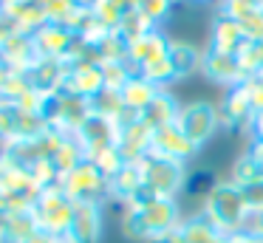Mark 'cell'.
<instances>
[{"mask_svg": "<svg viewBox=\"0 0 263 243\" xmlns=\"http://www.w3.org/2000/svg\"><path fill=\"white\" fill-rule=\"evenodd\" d=\"M181 212H178L176 198H159L142 190L130 203L122 209V235L130 240H156V237L167 235V232L178 229L181 223Z\"/></svg>", "mask_w": 263, "mask_h": 243, "instance_id": "obj_1", "label": "cell"}, {"mask_svg": "<svg viewBox=\"0 0 263 243\" xmlns=\"http://www.w3.org/2000/svg\"><path fill=\"white\" fill-rule=\"evenodd\" d=\"M201 215L210 220L212 226L223 232V235H235V232L246 229L249 223V207H246L243 190L232 181H215L210 184L201 203Z\"/></svg>", "mask_w": 263, "mask_h": 243, "instance_id": "obj_2", "label": "cell"}, {"mask_svg": "<svg viewBox=\"0 0 263 243\" xmlns=\"http://www.w3.org/2000/svg\"><path fill=\"white\" fill-rule=\"evenodd\" d=\"M139 170H142V181H144V190L150 195H159V198H176L178 192L187 186V164L181 161H173V158H161V156H147L139 161Z\"/></svg>", "mask_w": 263, "mask_h": 243, "instance_id": "obj_3", "label": "cell"}, {"mask_svg": "<svg viewBox=\"0 0 263 243\" xmlns=\"http://www.w3.org/2000/svg\"><path fill=\"white\" fill-rule=\"evenodd\" d=\"M31 215L37 220V229L48 232V235H57V237H65L71 229V220H74V201L60 190V184L48 186L34 201Z\"/></svg>", "mask_w": 263, "mask_h": 243, "instance_id": "obj_4", "label": "cell"}, {"mask_svg": "<svg viewBox=\"0 0 263 243\" xmlns=\"http://www.w3.org/2000/svg\"><path fill=\"white\" fill-rule=\"evenodd\" d=\"M60 190H63L74 203H102L105 198H110L108 178H105L102 170L93 161H88V158L60 178Z\"/></svg>", "mask_w": 263, "mask_h": 243, "instance_id": "obj_5", "label": "cell"}, {"mask_svg": "<svg viewBox=\"0 0 263 243\" xmlns=\"http://www.w3.org/2000/svg\"><path fill=\"white\" fill-rule=\"evenodd\" d=\"M91 116V102L74 96L68 90H60L54 96H46V105H43V119L48 122L51 130H60L65 136H74L82 127V122Z\"/></svg>", "mask_w": 263, "mask_h": 243, "instance_id": "obj_6", "label": "cell"}, {"mask_svg": "<svg viewBox=\"0 0 263 243\" xmlns=\"http://www.w3.org/2000/svg\"><path fill=\"white\" fill-rule=\"evenodd\" d=\"M176 124H178V130L201 150L206 141H212V136L218 133V127H221L218 105H212V102H206V99L187 102V105H181V110H178Z\"/></svg>", "mask_w": 263, "mask_h": 243, "instance_id": "obj_7", "label": "cell"}, {"mask_svg": "<svg viewBox=\"0 0 263 243\" xmlns=\"http://www.w3.org/2000/svg\"><path fill=\"white\" fill-rule=\"evenodd\" d=\"M74 136H77V141L82 144L85 158H91V156H97L99 150H105V147H110V144L119 141V124H116L114 119H105V116L91 113Z\"/></svg>", "mask_w": 263, "mask_h": 243, "instance_id": "obj_8", "label": "cell"}, {"mask_svg": "<svg viewBox=\"0 0 263 243\" xmlns=\"http://www.w3.org/2000/svg\"><path fill=\"white\" fill-rule=\"evenodd\" d=\"M31 40H34L37 60H68L77 34L60 26V23H46L43 28H37L31 34Z\"/></svg>", "mask_w": 263, "mask_h": 243, "instance_id": "obj_9", "label": "cell"}, {"mask_svg": "<svg viewBox=\"0 0 263 243\" xmlns=\"http://www.w3.org/2000/svg\"><path fill=\"white\" fill-rule=\"evenodd\" d=\"M150 153L161 158H173V161L187 164L190 158L198 153V147L187 139V136L178 130V124H167V127L153 130V139H150Z\"/></svg>", "mask_w": 263, "mask_h": 243, "instance_id": "obj_10", "label": "cell"}, {"mask_svg": "<svg viewBox=\"0 0 263 243\" xmlns=\"http://www.w3.org/2000/svg\"><path fill=\"white\" fill-rule=\"evenodd\" d=\"M170 43H173V37L164 31V28H150V31H144L142 37H136V40L127 43V60H130V65L139 71V68H144L147 62L167 57Z\"/></svg>", "mask_w": 263, "mask_h": 243, "instance_id": "obj_11", "label": "cell"}, {"mask_svg": "<svg viewBox=\"0 0 263 243\" xmlns=\"http://www.w3.org/2000/svg\"><path fill=\"white\" fill-rule=\"evenodd\" d=\"M252 116H255V110H252V105H249V99H246L240 85L229 88L223 94V99L218 102V119H221V127H227V130H235V133L246 130L249 133Z\"/></svg>", "mask_w": 263, "mask_h": 243, "instance_id": "obj_12", "label": "cell"}, {"mask_svg": "<svg viewBox=\"0 0 263 243\" xmlns=\"http://www.w3.org/2000/svg\"><path fill=\"white\" fill-rule=\"evenodd\" d=\"M201 73L212 85H223L227 90L243 82V71L238 65V57L218 54V51H210V48H204V57H201Z\"/></svg>", "mask_w": 263, "mask_h": 243, "instance_id": "obj_13", "label": "cell"}, {"mask_svg": "<svg viewBox=\"0 0 263 243\" xmlns=\"http://www.w3.org/2000/svg\"><path fill=\"white\" fill-rule=\"evenodd\" d=\"M102 88H105L102 65H97V62H68V77H65V88L63 90H68V94L82 96V99L91 102Z\"/></svg>", "mask_w": 263, "mask_h": 243, "instance_id": "obj_14", "label": "cell"}, {"mask_svg": "<svg viewBox=\"0 0 263 243\" xmlns=\"http://www.w3.org/2000/svg\"><path fill=\"white\" fill-rule=\"evenodd\" d=\"M71 243H99L102 237V203H74V220L68 229Z\"/></svg>", "mask_w": 263, "mask_h": 243, "instance_id": "obj_15", "label": "cell"}, {"mask_svg": "<svg viewBox=\"0 0 263 243\" xmlns=\"http://www.w3.org/2000/svg\"><path fill=\"white\" fill-rule=\"evenodd\" d=\"M31 88L43 96H54L65 88V77H68V62L65 60H37L34 65L26 71Z\"/></svg>", "mask_w": 263, "mask_h": 243, "instance_id": "obj_16", "label": "cell"}, {"mask_svg": "<svg viewBox=\"0 0 263 243\" xmlns=\"http://www.w3.org/2000/svg\"><path fill=\"white\" fill-rule=\"evenodd\" d=\"M246 43V34L243 26L232 17L221 14L218 11L215 23H212V31H210V51H218V54H238V48Z\"/></svg>", "mask_w": 263, "mask_h": 243, "instance_id": "obj_17", "label": "cell"}, {"mask_svg": "<svg viewBox=\"0 0 263 243\" xmlns=\"http://www.w3.org/2000/svg\"><path fill=\"white\" fill-rule=\"evenodd\" d=\"M0 60H3V65H6L9 71L26 73V71H29V68L37 62L34 40H31L29 34H20V31H17L6 45H3V48H0Z\"/></svg>", "mask_w": 263, "mask_h": 243, "instance_id": "obj_18", "label": "cell"}, {"mask_svg": "<svg viewBox=\"0 0 263 243\" xmlns=\"http://www.w3.org/2000/svg\"><path fill=\"white\" fill-rule=\"evenodd\" d=\"M144 190V181H142V170H139V161H127L114 178H108V192L114 201H119L122 207L130 203L139 192Z\"/></svg>", "mask_w": 263, "mask_h": 243, "instance_id": "obj_19", "label": "cell"}, {"mask_svg": "<svg viewBox=\"0 0 263 243\" xmlns=\"http://www.w3.org/2000/svg\"><path fill=\"white\" fill-rule=\"evenodd\" d=\"M178 110H181V105H178L176 96L167 94V90H159V96H156V99L144 107L139 119H142L144 127L159 130V127H167V124H176Z\"/></svg>", "mask_w": 263, "mask_h": 243, "instance_id": "obj_20", "label": "cell"}, {"mask_svg": "<svg viewBox=\"0 0 263 243\" xmlns=\"http://www.w3.org/2000/svg\"><path fill=\"white\" fill-rule=\"evenodd\" d=\"M150 139H153V130L144 127L142 119H139V122H133V124H127V127L119 130L116 147L122 150V156H125L127 161H142L150 153Z\"/></svg>", "mask_w": 263, "mask_h": 243, "instance_id": "obj_21", "label": "cell"}, {"mask_svg": "<svg viewBox=\"0 0 263 243\" xmlns=\"http://www.w3.org/2000/svg\"><path fill=\"white\" fill-rule=\"evenodd\" d=\"M201 57H204V51L198 45L187 43V40H173L170 51H167V60L176 71V79L193 77L195 71H201Z\"/></svg>", "mask_w": 263, "mask_h": 243, "instance_id": "obj_22", "label": "cell"}, {"mask_svg": "<svg viewBox=\"0 0 263 243\" xmlns=\"http://www.w3.org/2000/svg\"><path fill=\"white\" fill-rule=\"evenodd\" d=\"M176 232H178V237H181V243H223L227 240V235H223L218 226H212L201 212L184 218Z\"/></svg>", "mask_w": 263, "mask_h": 243, "instance_id": "obj_23", "label": "cell"}, {"mask_svg": "<svg viewBox=\"0 0 263 243\" xmlns=\"http://www.w3.org/2000/svg\"><path fill=\"white\" fill-rule=\"evenodd\" d=\"M88 3H91L93 17H97L105 28L116 31V28H119V23L125 20L130 11H136L139 0H88Z\"/></svg>", "mask_w": 263, "mask_h": 243, "instance_id": "obj_24", "label": "cell"}, {"mask_svg": "<svg viewBox=\"0 0 263 243\" xmlns=\"http://www.w3.org/2000/svg\"><path fill=\"white\" fill-rule=\"evenodd\" d=\"M37 232V220L31 209L26 212H12L3 215V226H0V243H26Z\"/></svg>", "mask_w": 263, "mask_h": 243, "instance_id": "obj_25", "label": "cell"}, {"mask_svg": "<svg viewBox=\"0 0 263 243\" xmlns=\"http://www.w3.org/2000/svg\"><path fill=\"white\" fill-rule=\"evenodd\" d=\"M122 94V102H125V107H130L133 113H139V116H142V110L144 107L150 105V102L156 99V96H159V88H156L153 82H147V79L144 77H133L130 82L125 85V88L119 90Z\"/></svg>", "mask_w": 263, "mask_h": 243, "instance_id": "obj_26", "label": "cell"}, {"mask_svg": "<svg viewBox=\"0 0 263 243\" xmlns=\"http://www.w3.org/2000/svg\"><path fill=\"white\" fill-rule=\"evenodd\" d=\"M9 17L14 20V26H17L20 34H34L37 28H43L48 23V14H46V6H43V0H29V3L17 6L14 11H6Z\"/></svg>", "mask_w": 263, "mask_h": 243, "instance_id": "obj_27", "label": "cell"}, {"mask_svg": "<svg viewBox=\"0 0 263 243\" xmlns=\"http://www.w3.org/2000/svg\"><path fill=\"white\" fill-rule=\"evenodd\" d=\"M48 161H51V167L57 170L60 178H63L65 173H71V170H74L77 164L85 161V153H82V144L77 141V136H63L60 147L54 150V156L48 158Z\"/></svg>", "mask_w": 263, "mask_h": 243, "instance_id": "obj_28", "label": "cell"}, {"mask_svg": "<svg viewBox=\"0 0 263 243\" xmlns=\"http://www.w3.org/2000/svg\"><path fill=\"white\" fill-rule=\"evenodd\" d=\"M136 68L130 65V60H114V62H102V79L105 88L110 90H122L133 77H136Z\"/></svg>", "mask_w": 263, "mask_h": 243, "instance_id": "obj_29", "label": "cell"}, {"mask_svg": "<svg viewBox=\"0 0 263 243\" xmlns=\"http://www.w3.org/2000/svg\"><path fill=\"white\" fill-rule=\"evenodd\" d=\"M122 110H125V102H122V94L119 90H110V88H102L97 96L91 99V113L97 116H105V119H119Z\"/></svg>", "mask_w": 263, "mask_h": 243, "instance_id": "obj_30", "label": "cell"}, {"mask_svg": "<svg viewBox=\"0 0 263 243\" xmlns=\"http://www.w3.org/2000/svg\"><path fill=\"white\" fill-rule=\"evenodd\" d=\"M229 181L238 186H249V184H257V181H263V170L257 167L255 161L249 158V153H240L238 158H235L232 164V173H229Z\"/></svg>", "mask_w": 263, "mask_h": 243, "instance_id": "obj_31", "label": "cell"}, {"mask_svg": "<svg viewBox=\"0 0 263 243\" xmlns=\"http://www.w3.org/2000/svg\"><path fill=\"white\" fill-rule=\"evenodd\" d=\"M139 77H144L147 82H153L159 90H167V85L176 82V71H173V65H170L167 57L153 60V62H147L144 68H139Z\"/></svg>", "mask_w": 263, "mask_h": 243, "instance_id": "obj_32", "label": "cell"}, {"mask_svg": "<svg viewBox=\"0 0 263 243\" xmlns=\"http://www.w3.org/2000/svg\"><path fill=\"white\" fill-rule=\"evenodd\" d=\"M173 6H176V0H139L136 11L150 23V26L164 28L167 17L173 14Z\"/></svg>", "mask_w": 263, "mask_h": 243, "instance_id": "obj_33", "label": "cell"}, {"mask_svg": "<svg viewBox=\"0 0 263 243\" xmlns=\"http://www.w3.org/2000/svg\"><path fill=\"white\" fill-rule=\"evenodd\" d=\"M88 161L97 164V167L102 170L105 178H114V175H116V173H119V170L127 164V158L122 156V150H119L116 144H110V147H105V150H99L97 156H91Z\"/></svg>", "mask_w": 263, "mask_h": 243, "instance_id": "obj_34", "label": "cell"}, {"mask_svg": "<svg viewBox=\"0 0 263 243\" xmlns=\"http://www.w3.org/2000/svg\"><path fill=\"white\" fill-rule=\"evenodd\" d=\"M150 28H156V26H150V23L144 20V17L139 14V11H130V14H127L125 20L119 23V28H116V31H119L122 37L127 40V43H130V40L142 37V34H144V31H150Z\"/></svg>", "mask_w": 263, "mask_h": 243, "instance_id": "obj_35", "label": "cell"}, {"mask_svg": "<svg viewBox=\"0 0 263 243\" xmlns=\"http://www.w3.org/2000/svg\"><path fill=\"white\" fill-rule=\"evenodd\" d=\"M14 124H17V107L3 105L0 107V147H6L14 139Z\"/></svg>", "mask_w": 263, "mask_h": 243, "instance_id": "obj_36", "label": "cell"}, {"mask_svg": "<svg viewBox=\"0 0 263 243\" xmlns=\"http://www.w3.org/2000/svg\"><path fill=\"white\" fill-rule=\"evenodd\" d=\"M240 88H243L246 99H249L252 110L260 113L263 110V77H246L243 82H240Z\"/></svg>", "mask_w": 263, "mask_h": 243, "instance_id": "obj_37", "label": "cell"}, {"mask_svg": "<svg viewBox=\"0 0 263 243\" xmlns=\"http://www.w3.org/2000/svg\"><path fill=\"white\" fill-rule=\"evenodd\" d=\"M240 190H243V198H246V207H249V215H252V212H263V181L249 184V186H240Z\"/></svg>", "mask_w": 263, "mask_h": 243, "instance_id": "obj_38", "label": "cell"}, {"mask_svg": "<svg viewBox=\"0 0 263 243\" xmlns=\"http://www.w3.org/2000/svg\"><path fill=\"white\" fill-rule=\"evenodd\" d=\"M240 26H243L246 40H255V43H263V9H260V11H255V14H252L246 23H240Z\"/></svg>", "mask_w": 263, "mask_h": 243, "instance_id": "obj_39", "label": "cell"}, {"mask_svg": "<svg viewBox=\"0 0 263 243\" xmlns=\"http://www.w3.org/2000/svg\"><path fill=\"white\" fill-rule=\"evenodd\" d=\"M14 34H17V26H14V20H12V17H9L3 9H0V48H3V45H6L9 40L14 37Z\"/></svg>", "mask_w": 263, "mask_h": 243, "instance_id": "obj_40", "label": "cell"}, {"mask_svg": "<svg viewBox=\"0 0 263 243\" xmlns=\"http://www.w3.org/2000/svg\"><path fill=\"white\" fill-rule=\"evenodd\" d=\"M223 243H263V235H257V232H252V229H240V232H235V235H227Z\"/></svg>", "mask_w": 263, "mask_h": 243, "instance_id": "obj_41", "label": "cell"}, {"mask_svg": "<svg viewBox=\"0 0 263 243\" xmlns=\"http://www.w3.org/2000/svg\"><path fill=\"white\" fill-rule=\"evenodd\" d=\"M246 153H249V158L263 170V141H260V139H249V147H246Z\"/></svg>", "mask_w": 263, "mask_h": 243, "instance_id": "obj_42", "label": "cell"}, {"mask_svg": "<svg viewBox=\"0 0 263 243\" xmlns=\"http://www.w3.org/2000/svg\"><path fill=\"white\" fill-rule=\"evenodd\" d=\"M249 139H260V141H263V110L252 116V124H249Z\"/></svg>", "mask_w": 263, "mask_h": 243, "instance_id": "obj_43", "label": "cell"}, {"mask_svg": "<svg viewBox=\"0 0 263 243\" xmlns=\"http://www.w3.org/2000/svg\"><path fill=\"white\" fill-rule=\"evenodd\" d=\"M63 237H57V235H48V232H43V229H37L34 235L29 237L26 243H60Z\"/></svg>", "mask_w": 263, "mask_h": 243, "instance_id": "obj_44", "label": "cell"}, {"mask_svg": "<svg viewBox=\"0 0 263 243\" xmlns=\"http://www.w3.org/2000/svg\"><path fill=\"white\" fill-rule=\"evenodd\" d=\"M246 229L257 232V235H263V212H252L249 215V223H246Z\"/></svg>", "mask_w": 263, "mask_h": 243, "instance_id": "obj_45", "label": "cell"}, {"mask_svg": "<svg viewBox=\"0 0 263 243\" xmlns=\"http://www.w3.org/2000/svg\"><path fill=\"white\" fill-rule=\"evenodd\" d=\"M23 3H29V0H0V9H3V11H14L17 6H23Z\"/></svg>", "mask_w": 263, "mask_h": 243, "instance_id": "obj_46", "label": "cell"}, {"mask_svg": "<svg viewBox=\"0 0 263 243\" xmlns=\"http://www.w3.org/2000/svg\"><path fill=\"white\" fill-rule=\"evenodd\" d=\"M193 3H212V0H193Z\"/></svg>", "mask_w": 263, "mask_h": 243, "instance_id": "obj_47", "label": "cell"}, {"mask_svg": "<svg viewBox=\"0 0 263 243\" xmlns=\"http://www.w3.org/2000/svg\"><path fill=\"white\" fill-rule=\"evenodd\" d=\"M60 243H71V240H68V237H63V240H60Z\"/></svg>", "mask_w": 263, "mask_h": 243, "instance_id": "obj_48", "label": "cell"}, {"mask_svg": "<svg viewBox=\"0 0 263 243\" xmlns=\"http://www.w3.org/2000/svg\"><path fill=\"white\" fill-rule=\"evenodd\" d=\"M0 62H3V60H0Z\"/></svg>", "mask_w": 263, "mask_h": 243, "instance_id": "obj_49", "label": "cell"}]
</instances>
